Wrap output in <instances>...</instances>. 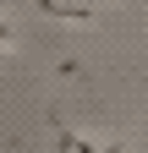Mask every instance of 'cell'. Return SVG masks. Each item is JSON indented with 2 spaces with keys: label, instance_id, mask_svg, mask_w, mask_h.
<instances>
[{
  "label": "cell",
  "instance_id": "obj_1",
  "mask_svg": "<svg viewBox=\"0 0 148 153\" xmlns=\"http://www.w3.org/2000/svg\"><path fill=\"white\" fill-rule=\"evenodd\" d=\"M33 11H44V16H55V22H77V27H88L93 22V11H82V6H66V0H28Z\"/></svg>",
  "mask_w": 148,
  "mask_h": 153
},
{
  "label": "cell",
  "instance_id": "obj_2",
  "mask_svg": "<svg viewBox=\"0 0 148 153\" xmlns=\"http://www.w3.org/2000/svg\"><path fill=\"white\" fill-rule=\"evenodd\" d=\"M0 60H11V27H6V16H0Z\"/></svg>",
  "mask_w": 148,
  "mask_h": 153
},
{
  "label": "cell",
  "instance_id": "obj_3",
  "mask_svg": "<svg viewBox=\"0 0 148 153\" xmlns=\"http://www.w3.org/2000/svg\"><path fill=\"white\" fill-rule=\"evenodd\" d=\"M0 16H6V11H0Z\"/></svg>",
  "mask_w": 148,
  "mask_h": 153
}]
</instances>
